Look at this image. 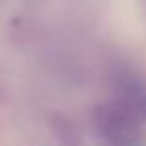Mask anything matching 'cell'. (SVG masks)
<instances>
[{"label":"cell","instance_id":"obj_1","mask_svg":"<svg viewBox=\"0 0 146 146\" xmlns=\"http://www.w3.org/2000/svg\"><path fill=\"white\" fill-rule=\"evenodd\" d=\"M142 120L130 112L116 98L96 108L94 112V128L96 132L112 144H130L138 140V124Z\"/></svg>","mask_w":146,"mask_h":146},{"label":"cell","instance_id":"obj_2","mask_svg":"<svg viewBox=\"0 0 146 146\" xmlns=\"http://www.w3.org/2000/svg\"><path fill=\"white\" fill-rule=\"evenodd\" d=\"M116 100L134 112L142 122L146 120V80L132 72H120L116 78Z\"/></svg>","mask_w":146,"mask_h":146}]
</instances>
